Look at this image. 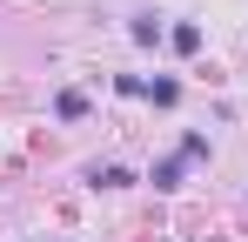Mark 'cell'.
<instances>
[{"mask_svg":"<svg viewBox=\"0 0 248 242\" xmlns=\"http://www.w3.org/2000/svg\"><path fill=\"white\" fill-rule=\"evenodd\" d=\"M127 34L141 40V47H155V40H161V20H148V14H141V20H134V27H127Z\"/></svg>","mask_w":248,"mask_h":242,"instance_id":"4","label":"cell"},{"mask_svg":"<svg viewBox=\"0 0 248 242\" xmlns=\"http://www.w3.org/2000/svg\"><path fill=\"white\" fill-rule=\"evenodd\" d=\"M168 40H174L181 54H195V47H202V27H195V20H181V27H174V34H168Z\"/></svg>","mask_w":248,"mask_h":242,"instance_id":"2","label":"cell"},{"mask_svg":"<svg viewBox=\"0 0 248 242\" xmlns=\"http://www.w3.org/2000/svg\"><path fill=\"white\" fill-rule=\"evenodd\" d=\"M181 161H188V155H174V161L155 168V189H181Z\"/></svg>","mask_w":248,"mask_h":242,"instance_id":"3","label":"cell"},{"mask_svg":"<svg viewBox=\"0 0 248 242\" xmlns=\"http://www.w3.org/2000/svg\"><path fill=\"white\" fill-rule=\"evenodd\" d=\"M87 182H94V189H127V168H114V161H108V168H87Z\"/></svg>","mask_w":248,"mask_h":242,"instance_id":"1","label":"cell"}]
</instances>
